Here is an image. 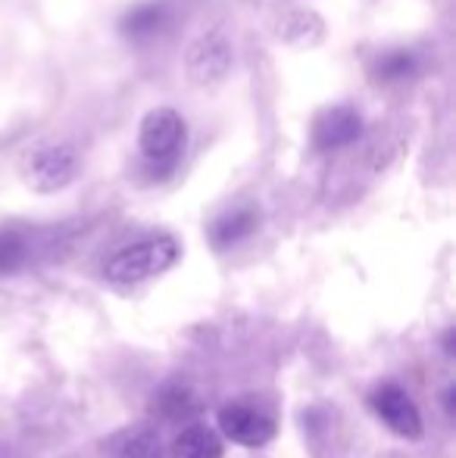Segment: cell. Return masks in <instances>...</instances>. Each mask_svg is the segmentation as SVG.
<instances>
[{
  "label": "cell",
  "mask_w": 456,
  "mask_h": 458,
  "mask_svg": "<svg viewBox=\"0 0 456 458\" xmlns=\"http://www.w3.org/2000/svg\"><path fill=\"white\" fill-rule=\"evenodd\" d=\"M178 256H182V247L172 234L141 237V241L116 250L104 266V277L116 287H134V284H144L151 277L169 272L178 262Z\"/></svg>",
  "instance_id": "cell-1"
},
{
  "label": "cell",
  "mask_w": 456,
  "mask_h": 458,
  "mask_svg": "<svg viewBox=\"0 0 456 458\" xmlns=\"http://www.w3.org/2000/svg\"><path fill=\"white\" fill-rule=\"evenodd\" d=\"M185 140H188V125H185L182 113L172 106H157L144 115L138 131V150L144 157V172L157 182L172 175L185 153Z\"/></svg>",
  "instance_id": "cell-2"
},
{
  "label": "cell",
  "mask_w": 456,
  "mask_h": 458,
  "mask_svg": "<svg viewBox=\"0 0 456 458\" xmlns=\"http://www.w3.org/2000/svg\"><path fill=\"white\" fill-rule=\"evenodd\" d=\"M79 172V157L69 144H41L25 157L22 178L31 191L56 193L75 182Z\"/></svg>",
  "instance_id": "cell-3"
},
{
  "label": "cell",
  "mask_w": 456,
  "mask_h": 458,
  "mask_svg": "<svg viewBox=\"0 0 456 458\" xmlns=\"http://www.w3.org/2000/svg\"><path fill=\"white\" fill-rule=\"evenodd\" d=\"M366 403H369L372 415L388 430H394L397 437H403V440H419L422 430H426L422 428L419 405H416L413 396H409L400 384H394V380H384V384L372 386Z\"/></svg>",
  "instance_id": "cell-4"
},
{
  "label": "cell",
  "mask_w": 456,
  "mask_h": 458,
  "mask_svg": "<svg viewBox=\"0 0 456 458\" xmlns=\"http://www.w3.org/2000/svg\"><path fill=\"white\" fill-rule=\"evenodd\" d=\"M231 63H235V50H231L226 31L219 29L197 35L194 44L188 47V56H185V66H188V75L194 85H219V81H226Z\"/></svg>",
  "instance_id": "cell-5"
},
{
  "label": "cell",
  "mask_w": 456,
  "mask_h": 458,
  "mask_svg": "<svg viewBox=\"0 0 456 458\" xmlns=\"http://www.w3.org/2000/svg\"><path fill=\"white\" fill-rule=\"evenodd\" d=\"M219 434L226 437V440L237 443V446L260 449L275 440L279 428H275L272 415H266V411L256 409V405L228 403L219 409Z\"/></svg>",
  "instance_id": "cell-6"
},
{
  "label": "cell",
  "mask_w": 456,
  "mask_h": 458,
  "mask_svg": "<svg viewBox=\"0 0 456 458\" xmlns=\"http://www.w3.org/2000/svg\"><path fill=\"white\" fill-rule=\"evenodd\" d=\"M363 134V115L353 106H329L313 125V144L323 153H335L350 147Z\"/></svg>",
  "instance_id": "cell-7"
},
{
  "label": "cell",
  "mask_w": 456,
  "mask_h": 458,
  "mask_svg": "<svg viewBox=\"0 0 456 458\" xmlns=\"http://www.w3.org/2000/svg\"><path fill=\"white\" fill-rule=\"evenodd\" d=\"M169 25V6L159 4V0H147L138 4L122 16V35L128 41H151V38L163 35V29Z\"/></svg>",
  "instance_id": "cell-8"
},
{
  "label": "cell",
  "mask_w": 456,
  "mask_h": 458,
  "mask_svg": "<svg viewBox=\"0 0 456 458\" xmlns=\"http://www.w3.org/2000/svg\"><path fill=\"white\" fill-rule=\"evenodd\" d=\"M256 225H260V212L250 209V206H237V209L216 218L213 228H210V241H213L216 250H228L235 243L247 241L256 231Z\"/></svg>",
  "instance_id": "cell-9"
},
{
  "label": "cell",
  "mask_w": 456,
  "mask_h": 458,
  "mask_svg": "<svg viewBox=\"0 0 456 458\" xmlns=\"http://www.w3.org/2000/svg\"><path fill=\"white\" fill-rule=\"evenodd\" d=\"M172 453H176V458H222L226 455V443H222L219 430L207 428V424H188L176 437Z\"/></svg>",
  "instance_id": "cell-10"
},
{
  "label": "cell",
  "mask_w": 456,
  "mask_h": 458,
  "mask_svg": "<svg viewBox=\"0 0 456 458\" xmlns=\"http://www.w3.org/2000/svg\"><path fill=\"white\" fill-rule=\"evenodd\" d=\"M31 259V237L19 228H0V275H16Z\"/></svg>",
  "instance_id": "cell-11"
},
{
  "label": "cell",
  "mask_w": 456,
  "mask_h": 458,
  "mask_svg": "<svg viewBox=\"0 0 456 458\" xmlns=\"http://www.w3.org/2000/svg\"><path fill=\"white\" fill-rule=\"evenodd\" d=\"M419 72V56L413 50H388L375 60V79L384 85H397V81H409Z\"/></svg>",
  "instance_id": "cell-12"
},
{
  "label": "cell",
  "mask_w": 456,
  "mask_h": 458,
  "mask_svg": "<svg viewBox=\"0 0 456 458\" xmlns=\"http://www.w3.org/2000/svg\"><path fill=\"white\" fill-rule=\"evenodd\" d=\"M116 458H163V446H159V437L153 430L141 428L125 434L113 449Z\"/></svg>",
  "instance_id": "cell-13"
},
{
  "label": "cell",
  "mask_w": 456,
  "mask_h": 458,
  "mask_svg": "<svg viewBox=\"0 0 456 458\" xmlns=\"http://www.w3.org/2000/svg\"><path fill=\"white\" fill-rule=\"evenodd\" d=\"M157 409L163 411L166 418H178L194 409V396H191L188 386H163L157 399Z\"/></svg>",
  "instance_id": "cell-14"
},
{
  "label": "cell",
  "mask_w": 456,
  "mask_h": 458,
  "mask_svg": "<svg viewBox=\"0 0 456 458\" xmlns=\"http://www.w3.org/2000/svg\"><path fill=\"white\" fill-rule=\"evenodd\" d=\"M456 386L451 384V386H444V411H447V418H453L456 415Z\"/></svg>",
  "instance_id": "cell-15"
},
{
  "label": "cell",
  "mask_w": 456,
  "mask_h": 458,
  "mask_svg": "<svg viewBox=\"0 0 456 458\" xmlns=\"http://www.w3.org/2000/svg\"><path fill=\"white\" fill-rule=\"evenodd\" d=\"M441 346H444L447 356H453V327H451V331H444V337H441Z\"/></svg>",
  "instance_id": "cell-16"
}]
</instances>
